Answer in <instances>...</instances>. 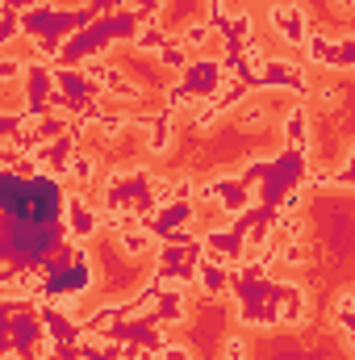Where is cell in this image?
<instances>
[{
	"label": "cell",
	"instance_id": "6da1fadb",
	"mask_svg": "<svg viewBox=\"0 0 355 360\" xmlns=\"http://www.w3.org/2000/svg\"><path fill=\"white\" fill-rule=\"evenodd\" d=\"M260 89H284V92L305 96V92H309V80H305V72H301L297 63H288V59H267L264 68H260Z\"/></svg>",
	"mask_w": 355,
	"mask_h": 360
},
{
	"label": "cell",
	"instance_id": "7a4b0ae2",
	"mask_svg": "<svg viewBox=\"0 0 355 360\" xmlns=\"http://www.w3.org/2000/svg\"><path fill=\"white\" fill-rule=\"evenodd\" d=\"M267 17H272L276 34H280L288 46H301V51H305V42H309V21H305V8H301V4H276Z\"/></svg>",
	"mask_w": 355,
	"mask_h": 360
},
{
	"label": "cell",
	"instance_id": "3957f363",
	"mask_svg": "<svg viewBox=\"0 0 355 360\" xmlns=\"http://www.w3.org/2000/svg\"><path fill=\"white\" fill-rule=\"evenodd\" d=\"M100 231V210H88L80 197H67V235L72 243H88Z\"/></svg>",
	"mask_w": 355,
	"mask_h": 360
},
{
	"label": "cell",
	"instance_id": "277c9868",
	"mask_svg": "<svg viewBox=\"0 0 355 360\" xmlns=\"http://www.w3.org/2000/svg\"><path fill=\"white\" fill-rule=\"evenodd\" d=\"M284 147L309 155V109L305 105L288 109V117H284Z\"/></svg>",
	"mask_w": 355,
	"mask_h": 360
},
{
	"label": "cell",
	"instance_id": "5b68a950",
	"mask_svg": "<svg viewBox=\"0 0 355 360\" xmlns=\"http://www.w3.org/2000/svg\"><path fill=\"white\" fill-rule=\"evenodd\" d=\"M196 285H201V293H205V297H217V293H226V289H230V269L205 256V264L196 269Z\"/></svg>",
	"mask_w": 355,
	"mask_h": 360
},
{
	"label": "cell",
	"instance_id": "8992f818",
	"mask_svg": "<svg viewBox=\"0 0 355 360\" xmlns=\"http://www.w3.org/2000/svg\"><path fill=\"white\" fill-rule=\"evenodd\" d=\"M117 243H121V252H130V256H142V252H151V248H159V239L138 222V226H126V231H117Z\"/></svg>",
	"mask_w": 355,
	"mask_h": 360
},
{
	"label": "cell",
	"instance_id": "52a82bcc",
	"mask_svg": "<svg viewBox=\"0 0 355 360\" xmlns=\"http://www.w3.org/2000/svg\"><path fill=\"white\" fill-rule=\"evenodd\" d=\"M305 55H309V63H318V68H339V42H330V38H322V34H309Z\"/></svg>",
	"mask_w": 355,
	"mask_h": 360
},
{
	"label": "cell",
	"instance_id": "ba28073f",
	"mask_svg": "<svg viewBox=\"0 0 355 360\" xmlns=\"http://www.w3.org/2000/svg\"><path fill=\"white\" fill-rule=\"evenodd\" d=\"M330 319H335V327H339L343 335H355V293H347V297H339V302H335Z\"/></svg>",
	"mask_w": 355,
	"mask_h": 360
},
{
	"label": "cell",
	"instance_id": "9c48e42d",
	"mask_svg": "<svg viewBox=\"0 0 355 360\" xmlns=\"http://www.w3.org/2000/svg\"><path fill=\"white\" fill-rule=\"evenodd\" d=\"M92 172H96L92 155H76V160H72V172H67V180H92Z\"/></svg>",
	"mask_w": 355,
	"mask_h": 360
},
{
	"label": "cell",
	"instance_id": "30bf717a",
	"mask_svg": "<svg viewBox=\"0 0 355 360\" xmlns=\"http://www.w3.org/2000/svg\"><path fill=\"white\" fill-rule=\"evenodd\" d=\"M25 68H29V63H21V59H13V55H4V63H0V76H4V80H17V76H21Z\"/></svg>",
	"mask_w": 355,
	"mask_h": 360
},
{
	"label": "cell",
	"instance_id": "8fae6325",
	"mask_svg": "<svg viewBox=\"0 0 355 360\" xmlns=\"http://www.w3.org/2000/svg\"><path fill=\"white\" fill-rule=\"evenodd\" d=\"M42 4H46V0H4V13H25V8L34 13V8H42Z\"/></svg>",
	"mask_w": 355,
	"mask_h": 360
},
{
	"label": "cell",
	"instance_id": "7c38bea8",
	"mask_svg": "<svg viewBox=\"0 0 355 360\" xmlns=\"http://www.w3.org/2000/svg\"><path fill=\"white\" fill-rule=\"evenodd\" d=\"M335 8H343V13H355V0H335Z\"/></svg>",
	"mask_w": 355,
	"mask_h": 360
}]
</instances>
